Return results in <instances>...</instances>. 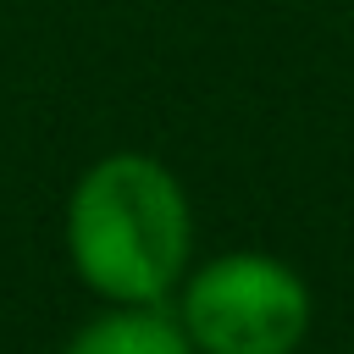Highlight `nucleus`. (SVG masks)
<instances>
[{"label":"nucleus","mask_w":354,"mask_h":354,"mask_svg":"<svg viewBox=\"0 0 354 354\" xmlns=\"http://www.w3.org/2000/svg\"><path fill=\"white\" fill-rule=\"evenodd\" d=\"M61 249L100 304H171L194 266V205L183 177L144 149L88 160L66 188Z\"/></svg>","instance_id":"f257e3e1"},{"label":"nucleus","mask_w":354,"mask_h":354,"mask_svg":"<svg viewBox=\"0 0 354 354\" xmlns=\"http://www.w3.org/2000/svg\"><path fill=\"white\" fill-rule=\"evenodd\" d=\"M171 315L199 354H299L315 321L310 282L271 249H227L183 271Z\"/></svg>","instance_id":"f03ea898"},{"label":"nucleus","mask_w":354,"mask_h":354,"mask_svg":"<svg viewBox=\"0 0 354 354\" xmlns=\"http://www.w3.org/2000/svg\"><path fill=\"white\" fill-rule=\"evenodd\" d=\"M61 354H199L177 326L171 304H105L88 315Z\"/></svg>","instance_id":"7ed1b4c3"}]
</instances>
